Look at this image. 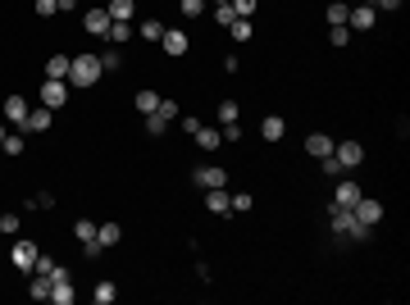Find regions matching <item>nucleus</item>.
<instances>
[{
  "instance_id": "473e14b6",
  "label": "nucleus",
  "mask_w": 410,
  "mask_h": 305,
  "mask_svg": "<svg viewBox=\"0 0 410 305\" xmlns=\"http://www.w3.org/2000/svg\"><path fill=\"white\" fill-rule=\"evenodd\" d=\"M251 33H256V28H251V19H238L233 28H228V37H233V41H251Z\"/></svg>"
},
{
  "instance_id": "423d86ee",
  "label": "nucleus",
  "mask_w": 410,
  "mask_h": 305,
  "mask_svg": "<svg viewBox=\"0 0 410 305\" xmlns=\"http://www.w3.org/2000/svg\"><path fill=\"white\" fill-rule=\"evenodd\" d=\"M160 46H164V55H173V59H183V55H187V46H192V37H187L183 28H164Z\"/></svg>"
},
{
  "instance_id": "412c9836",
  "label": "nucleus",
  "mask_w": 410,
  "mask_h": 305,
  "mask_svg": "<svg viewBox=\"0 0 410 305\" xmlns=\"http://www.w3.org/2000/svg\"><path fill=\"white\" fill-rule=\"evenodd\" d=\"M51 287H55V278H51V273H37L28 292H33V301H51Z\"/></svg>"
},
{
  "instance_id": "2f4dec72",
  "label": "nucleus",
  "mask_w": 410,
  "mask_h": 305,
  "mask_svg": "<svg viewBox=\"0 0 410 305\" xmlns=\"http://www.w3.org/2000/svg\"><path fill=\"white\" fill-rule=\"evenodd\" d=\"M114 296H119V292H114V283H96L91 301H96V305H114Z\"/></svg>"
},
{
  "instance_id": "dca6fc26",
  "label": "nucleus",
  "mask_w": 410,
  "mask_h": 305,
  "mask_svg": "<svg viewBox=\"0 0 410 305\" xmlns=\"http://www.w3.org/2000/svg\"><path fill=\"white\" fill-rule=\"evenodd\" d=\"M69 68H73V55H51V59H46V77L69 82Z\"/></svg>"
},
{
  "instance_id": "4c0bfd02",
  "label": "nucleus",
  "mask_w": 410,
  "mask_h": 305,
  "mask_svg": "<svg viewBox=\"0 0 410 305\" xmlns=\"http://www.w3.org/2000/svg\"><path fill=\"white\" fill-rule=\"evenodd\" d=\"M155 114H164V119L173 123L178 114H183V105H178V100H164V96H160V109H155Z\"/></svg>"
},
{
  "instance_id": "3c124183",
  "label": "nucleus",
  "mask_w": 410,
  "mask_h": 305,
  "mask_svg": "<svg viewBox=\"0 0 410 305\" xmlns=\"http://www.w3.org/2000/svg\"><path fill=\"white\" fill-rule=\"evenodd\" d=\"M215 5H228V0H215Z\"/></svg>"
},
{
  "instance_id": "a19ab883",
  "label": "nucleus",
  "mask_w": 410,
  "mask_h": 305,
  "mask_svg": "<svg viewBox=\"0 0 410 305\" xmlns=\"http://www.w3.org/2000/svg\"><path fill=\"white\" fill-rule=\"evenodd\" d=\"M251 205H256V201H251V196H247V192H238V196H233V214H247V210H251Z\"/></svg>"
},
{
  "instance_id": "6ab92c4d",
  "label": "nucleus",
  "mask_w": 410,
  "mask_h": 305,
  "mask_svg": "<svg viewBox=\"0 0 410 305\" xmlns=\"http://www.w3.org/2000/svg\"><path fill=\"white\" fill-rule=\"evenodd\" d=\"M51 301H55V305H73V278H55Z\"/></svg>"
},
{
  "instance_id": "0eeeda50",
  "label": "nucleus",
  "mask_w": 410,
  "mask_h": 305,
  "mask_svg": "<svg viewBox=\"0 0 410 305\" xmlns=\"http://www.w3.org/2000/svg\"><path fill=\"white\" fill-rule=\"evenodd\" d=\"M192 183L201 187V192H210V187H228V174L219 169V164H201V169L192 174Z\"/></svg>"
},
{
  "instance_id": "37998d69",
  "label": "nucleus",
  "mask_w": 410,
  "mask_h": 305,
  "mask_svg": "<svg viewBox=\"0 0 410 305\" xmlns=\"http://www.w3.org/2000/svg\"><path fill=\"white\" fill-rule=\"evenodd\" d=\"M33 273H55V260H51V255H42V251H37V264H33Z\"/></svg>"
},
{
  "instance_id": "2eb2a0df",
  "label": "nucleus",
  "mask_w": 410,
  "mask_h": 305,
  "mask_svg": "<svg viewBox=\"0 0 410 305\" xmlns=\"http://www.w3.org/2000/svg\"><path fill=\"white\" fill-rule=\"evenodd\" d=\"M82 28H87L91 37H105V33H109V14H105V10H87V14H82Z\"/></svg>"
},
{
  "instance_id": "4be33fe9",
  "label": "nucleus",
  "mask_w": 410,
  "mask_h": 305,
  "mask_svg": "<svg viewBox=\"0 0 410 305\" xmlns=\"http://www.w3.org/2000/svg\"><path fill=\"white\" fill-rule=\"evenodd\" d=\"M305 151H310L314 160H319V155H328V151H333V142H328L324 132H310V137H305Z\"/></svg>"
},
{
  "instance_id": "e433bc0d",
  "label": "nucleus",
  "mask_w": 410,
  "mask_h": 305,
  "mask_svg": "<svg viewBox=\"0 0 410 305\" xmlns=\"http://www.w3.org/2000/svg\"><path fill=\"white\" fill-rule=\"evenodd\" d=\"M119 64H123V55L114 50V46H109V50L100 55V68H105V73H114V68H119Z\"/></svg>"
},
{
  "instance_id": "f704fd0d",
  "label": "nucleus",
  "mask_w": 410,
  "mask_h": 305,
  "mask_svg": "<svg viewBox=\"0 0 410 305\" xmlns=\"http://www.w3.org/2000/svg\"><path fill=\"white\" fill-rule=\"evenodd\" d=\"M173 5H178L187 19H201V14H205V0H173Z\"/></svg>"
},
{
  "instance_id": "4468645a",
  "label": "nucleus",
  "mask_w": 410,
  "mask_h": 305,
  "mask_svg": "<svg viewBox=\"0 0 410 305\" xmlns=\"http://www.w3.org/2000/svg\"><path fill=\"white\" fill-rule=\"evenodd\" d=\"M0 114H5L10 123H19V128H23V119H28V100H23V96H5Z\"/></svg>"
},
{
  "instance_id": "7c9ffc66",
  "label": "nucleus",
  "mask_w": 410,
  "mask_h": 305,
  "mask_svg": "<svg viewBox=\"0 0 410 305\" xmlns=\"http://www.w3.org/2000/svg\"><path fill=\"white\" fill-rule=\"evenodd\" d=\"M238 100H219V128H224V123H238Z\"/></svg>"
},
{
  "instance_id": "ea45409f",
  "label": "nucleus",
  "mask_w": 410,
  "mask_h": 305,
  "mask_svg": "<svg viewBox=\"0 0 410 305\" xmlns=\"http://www.w3.org/2000/svg\"><path fill=\"white\" fill-rule=\"evenodd\" d=\"M19 223H23L19 214H0V232H5V237H14V232H19Z\"/></svg>"
},
{
  "instance_id": "c85d7f7f",
  "label": "nucleus",
  "mask_w": 410,
  "mask_h": 305,
  "mask_svg": "<svg viewBox=\"0 0 410 305\" xmlns=\"http://www.w3.org/2000/svg\"><path fill=\"white\" fill-rule=\"evenodd\" d=\"M137 37H146V41H160V37H164V23H160V19H146V23L137 28Z\"/></svg>"
},
{
  "instance_id": "603ef678",
  "label": "nucleus",
  "mask_w": 410,
  "mask_h": 305,
  "mask_svg": "<svg viewBox=\"0 0 410 305\" xmlns=\"http://www.w3.org/2000/svg\"><path fill=\"white\" fill-rule=\"evenodd\" d=\"M0 237H5V232H0Z\"/></svg>"
},
{
  "instance_id": "c756f323",
  "label": "nucleus",
  "mask_w": 410,
  "mask_h": 305,
  "mask_svg": "<svg viewBox=\"0 0 410 305\" xmlns=\"http://www.w3.org/2000/svg\"><path fill=\"white\" fill-rule=\"evenodd\" d=\"M141 119H146V132H151V137H164V132H169V119H164V114H141Z\"/></svg>"
},
{
  "instance_id": "9d476101",
  "label": "nucleus",
  "mask_w": 410,
  "mask_h": 305,
  "mask_svg": "<svg viewBox=\"0 0 410 305\" xmlns=\"http://www.w3.org/2000/svg\"><path fill=\"white\" fill-rule=\"evenodd\" d=\"M55 123V109H46V105H37V109H28V119H23V132L33 137V132H46Z\"/></svg>"
},
{
  "instance_id": "aec40b11",
  "label": "nucleus",
  "mask_w": 410,
  "mask_h": 305,
  "mask_svg": "<svg viewBox=\"0 0 410 305\" xmlns=\"http://www.w3.org/2000/svg\"><path fill=\"white\" fill-rule=\"evenodd\" d=\"M219 142H224V132H219V128H205V123H201V132H196V146H201V151H219Z\"/></svg>"
},
{
  "instance_id": "72a5a7b5",
  "label": "nucleus",
  "mask_w": 410,
  "mask_h": 305,
  "mask_svg": "<svg viewBox=\"0 0 410 305\" xmlns=\"http://www.w3.org/2000/svg\"><path fill=\"white\" fill-rule=\"evenodd\" d=\"M351 37H356V33H351L346 23H333V28H328V41H333V46H346Z\"/></svg>"
},
{
  "instance_id": "f257e3e1",
  "label": "nucleus",
  "mask_w": 410,
  "mask_h": 305,
  "mask_svg": "<svg viewBox=\"0 0 410 305\" xmlns=\"http://www.w3.org/2000/svg\"><path fill=\"white\" fill-rule=\"evenodd\" d=\"M100 55H73V68H69V87H96L100 82Z\"/></svg>"
},
{
  "instance_id": "c9c22d12",
  "label": "nucleus",
  "mask_w": 410,
  "mask_h": 305,
  "mask_svg": "<svg viewBox=\"0 0 410 305\" xmlns=\"http://www.w3.org/2000/svg\"><path fill=\"white\" fill-rule=\"evenodd\" d=\"M215 23H219V28H233V23H238L233 5H215Z\"/></svg>"
},
{
  "instance_id": "20e7f679",
  "label": "nucleus",
  "mask_w": 410,
  "mask_h": 305,
  "mask_svg": "<svg viewBox=\"0 0 410 305\" xmlns=\"http://www.w3.org/2000/svg\"><path fill=\"white\" fill-rule=\"evenodd\" d=\"M351 214H356L360 223H369V228H378V223H383V201H374V196H360L356 205H351Z\"/></svg>"
},
{
  "instance_id": "9b49d317",
  "label": "nucleus",
  "mask_w": 410,
  "mask_h": 305,
  "mask_svg": "<svg viewBox=\"0 0 410 305\" xmlns=\"http://www.w3.org/2000/svg\"><path fill=\"white\" fill-rule=\"evenodd\" d=\"M351 223H356V214H351L346 205H337V201H333V205H328V228H333L337 237H346V228H351Z\"/></svg>"
},
{
  "instance_id": "a211bd4d",
  "label": "nucleus",
  "mask_w": 410,
  "mask_h": 305,
  "mask_svg": "<svg viewBox=\"0 0 410 305\" xmlns=\"http://www.w3.org/2000/svg\"><path fill=\"white\" fill-rule=\"evenodd\" d=\"M109 23H128L132 14H137V5H132V0H109Z\"/></svg>"
},
{
  "instance_id": "49530a36",
  "label": "nucleus",
  "mask_w": 410,
  "mask_h": 305,
  "mask_svg": "<svg viewBox=\"0 0 410 305\" xmlns=\"http://www.w3.org/2000/svg\"><path fill=\"white\" fill-rule=\"evenodd\" d=\"M178 119H183V132H192V137L201 132V119H192V114H178Z\"/></svg>"
},
{
  "instance_id": "a18cd8bd",
  "label": "nucleus",
  "mask_w": 410,
  "mask_h": 305,
  "mask_svg": "<svg viewBox=\"0 0 410 305\" xmlns=\"http://www.w3.org/2000/svg\"><path fill=\"white\" fill-rule=\"evenodd\" d=\"M219 132H224V142H242V123H224Z\"/></svg>"
},
{
  "instance_id": "de8ad7c7",
  "label": "nucleus",
  "mask_w": 410,
  "mask_h": 305,
  "mask_svg": "<svg viewBox=\"0 0 410 305\" xmlns=\"http://www.w3.org/2000/svg\"><path fill=\"white\" fill-rule=\"evenodd\" d=\"M369 5H374V10H388V14L401 10V0H369Z\"/></svg>"
},
{
  "instance_id": "f3484780",
  "label": "nucleus",
  "mask_w": 410,
  "mask_h": 305,
  "mask_svg": "<svg viewBox=\"0 0 410 305\" xmlns=\"http://www.w3.org/2000/svg\"><path fill=\"white\" fill-rule=\"evenodd\" d=\"M360 196H365V192H360V183H337V192H333V201H337V205H346V210L356 205Z\"/></svg>"
},
{
  "instance_id": "39448f33",
  "label": "nucleus",
  "mask_w": 410,
  "mask_h": 305,
  "mask_svg": "<svg viewBox=\"0 0 410 305\" xmlns=\"http://www.w3.org/2000/svg\"><path fill=\"white\" fill-rule=\"evenodd\" d=\"M10 264L14 269H23V273H33V264H37V241H14V251H10Z\"/></svg>"
},
{
  "instance_id": "5701e85b",
  "label": "nucleus",
  "mask_w": 410,
  "mask_h": 305,
  "mask_svg": "<svg viewBox=\"0 0 410 305\" xmlns=\"http://www.w3.org/2000/svg\"><path fill=\"white\" fill-rule=\"evenodd\" d=\"M0 151H5V155H23V151H28V132H10V137L0 142Z\"/></svg>"
},
{
  "instance_id": "6e6552de",
  "label": "nucleus",
  "mask_w": 410,
  "mask_h": 305,
  "mask_svg": "<svg viewBox=\"0 0 410 305\" xmlns=\"http://www.w3.org/2000/svg\"><path fill=\"white\" fill-rule=\"evenodd\" d=\"M333 155L342 160V169H360L365 164V146L360 142H333Z\"/></svg>"
},
{
  "instance_id": "79ce46f5",
  "label": "nucleus",
  "mask_w": 410,
  "mask_h": 305,
  "mask_svg": "<svg viewBox=\"0 0 410 305\" xmlns=\"http://www.w3.org/2000/svg\"><path fill=\"white\" fill-rule=\"evenodd\" d=\"M28 205H33V210H51V205H55V196H51V192H37Z\"/></svg>"
},
{
  "instance_id": "b1692460",
  "label": "nucleus",
  "mask_w": 410,
  "mask_h": 305,
  "mask_svg": "<svg viewBox=\"0 0 410 305\" xmlns=\"http://www.w3.org/2000/svg\"><path fill=\"white\" fill-rule=\"evenodd\" d=\"M137 109H141V114H155V109H160V91L141 87V91H137Z\"/></svg>"
},
{
  "instance_id": "ddd939ff",
  "label": "nucleus",
  "mask_w": 410,
  "mask_h": 305,
  "mask_svg": "<svg viewBox=\"0 0 410 305\" xmlns=\"http://www.w3.org/2000/svg\"><path fill=\"white\" fill-rule=\"evenodd\" d=\"M96 241L105 246V251H114V246L123 241V228L114 223V219H109V223H96Z\"/></svg>"
},
{
  "instance_id": "c03bdc74",
  "label": "nucleus",
  "mask_w": 410,
  "mask_h": 305,
  "mask_svg": "<svg viewBox=\"0 0 410 305\" xmlns=\"http://www.w3.org/2000/svg\"><path fill=\"white\" fill-rule=\"evenodd\" d=\"M51 14H60V5L55 0H37V19H51Z\"/></svg>"
},
{
  "instance_id": "1a4fd4ad",
  "label": "nucleus",
  "mask_w": 410,
  "mask_h": 305,
  "mask_svg": "<svg viewBox=\"0 0 410 305\" xmlns=\"http://www.w3.org/2000/svg\"><path fill=\"white\" fill-rule=\"evenodd\" d=\"M205 210H210V214H233V196H228V187H210V192H205Z\"/></svg>"
},
{
  "instance_id": "f03ea898",
  "label": "nucleus",
  "mask_w": 410,
  "mask_h": 305,
  "mask_svg": "<svg viewBox=\"0 0 410 305\" xmlns=\"http://www.w3.org/2000/svg\"><path fill=\"white\" fill-rule=\"evenodd\" d=\"M374 23H378V10L369 5V0H360V5H351V14H346V28H351V33H369Z\"/></svg>"
},
{
  "instance_id": "bb28decb",
  "label": "nucleus",
  "mask_w": 410,
  "mask_h": 305,
  "mask_svg": "<svg viewBox=\"0 0 410 305\" xmlns=\"http://www.w3.org/2000/svg\"><path fill=\"white\" fill-rule=\"evenodd\" d=\"M109 41H114V46H123V41H132V37H137V33H132V28H128V23H109Z\"/></svg>"
},
{
  "instance_id": "7ed1b4c3",
  "label": "nucleus",
  "mask_w": 410,
  "mask_h": 305,
  "mask_svg": "<svg viewBox=\"0 0 410 305\" xmlns=\"http://www.w3.org/2000/svg\"><path fill=\"white\" fill-rule=\"evenodd\" d=\"M42 105H46V109H64V105H69V82L46 77V82H42Z\"/></svg>"
},
{
  "instance_id": "f8f14e48",
  "label": "nucleus",
  "mask_w": 410,
  "mask_h": 305,
  "mask_svg": "<svg viewBox=\"0 0 410 305\" xmlns=\"http://www.w3.org/2000/svg\"><path fill=\"white\" fill-rule=\"evenodd\" d=\"M283 132H287L283 114H265V119H260V137H265V142H283Z\"/></svg>"
},
{
  "instance_id": "09e8293b",
  "label": "nucleus",
  "mask_w": 410,
  "mask_h": 305,
  "mask_svg": "<svg viewBox=\"0 0 410 305\" xmlns=\"http://www.w3.org/2000/svg\"><path fill=\"white\" fill-rule=\"evenodd\" d=\"M55 5H60L64 14H73V5H78V0H55Z\"/></svg>"
},
{
  "instance_id": "58836bf2",
  "label": "nucleus",
  "mask_w": 410,
  "mask_h": 305,
  "mask_svg": "<svg viewBox=\"0 0 410 305\" xmlns=\"http://www.w3.org/2000/svg\"><path fill=\"white\" fill-rule=\"evenodd\" d=\"M228 5H233L238 19H251V14H256V0H228Z\"/></svg>"
},
{
  "instance_id": "8fccbe9b",
  "label": "nucleus",
  "mask_w": 410,
  "mask_h": 305,
  "mask_svg": "<svg viewBox=\"0 0 410 305\" xmlns=\"http://www.w3.org/2000/svg\"><path fill=\"white\" fill-rule=\"evenodd\" d=\"M5 137H10V132H5V123H0V142H5Z\"/></svg>"
},
{
  "instance_id": "cd10ccee",
  "label": "nucleus",
  "mask_w": 410,
  "mask_h": 305,
  "mask_svg": "<svg viewBox=\"0 0 410 305\" xmlns=\"http://www.w3.org/2000/svg\"><path fill=\"white\" fill-rule=\"evenodd\" d=\"M346 14H351L346 0H328V28H333V23H346Z\"/></svg>"
},
{
  "instance_id": "a878e982",
  "label": "nucleus",
  "mask_w": 410,
  "mask_h": 305,
  "mask_svg": "<svg viewBox=\"0 0 410 305\" xmlns=\"http://www.w3.org/2000/svg\"><path fill=\"white\" fill-rule=\"evenodd\" d=\"M319 169H324V178H342V174H346V169H342V160H337L333 151H328V155H319Z\"/></svg>"
},
{
  "instance_id": "393cba45",
  "label": "nucleus",
  "mask_w": 410,
  "mask_h": 305,
  "mask_svg": "<svg viewBox=\"0 0 410 305\" xmlns=\"http://www.w3.org/2000/svg\"><path fill=\"white\" fill-rule=\"evenodd\" d=\"M73 237L82 241V246H87V241H96V223H91V219H73Z\"/></svg>"
}]
</instances>
